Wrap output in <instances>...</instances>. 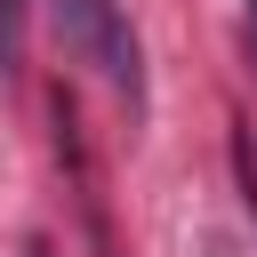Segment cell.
I'll use <instances>...</instances> for the list:
<instances>
[{
    "label": "cell",
    "instance_id": "6da1fadb",
    "mask_svg": "<svg viewBox=\"0 0 257 257\" xmlns=\"http://www.w3.org/2000/svg\"><path fill=\"white\" fill-rule=\"evenodd\" d=\"M64 48L104 80V88H120L128 96V112L145 104V56H137V32H128V16H120V0H64Z\"/></svg>",
    "mask_w": 257,
    "mask_h": 257
},
{
    "label": "cell",
    "instance_id": "7a4b0ae2",
    "mask_svg": "<svg viewBox=\"0 0 257 257\" xmlns=\"http://www.w3.org/2000/svg\"><path fill=\"white\" fill-rule=\"evenodd\" d=\"M24 64V0H0V72Z\"/></svg>",
    "mask_w": 257,
    "mask_h": 257
},
{
    "label": "cell",
    "instance_id": "3957f363",
    "mask_svg": "<svg viewBox=\"0 0 257 257\" xmlns=\"http://www.w3.org/2000/svg\"><path fill=\"white\" fill-rule=\"evenodd\" d=\"M249 56H257V0H249Z\"/></svg>",
    "mask_w": 257,
    "mask_h": 257
}]
</instances>
